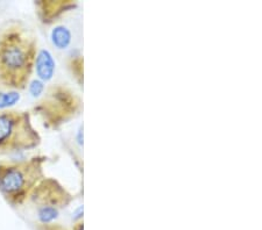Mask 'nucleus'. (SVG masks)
Returning <instances> with one entry per match:
<instances>
[{
    "instance_id": "nucleus-1",
    "label": "nucleus",
    "mask_w": 262,
    "mask_h": 230,
    "mask_svg": "<svg viewBox=\"0 0 262 230\" xmlns=\"http://www.w3.org/2000/svg\"><path fill=\"white\" fill-rule=\"evenodd\" d=\"M34 58V45L21 33L11 31L0 39V74L15 86L28 78Z\"/></svg>"
},
{
    "instance_id": "nucleus-6",
    "label": "nucleus",
    "mask_w": 262,
    "mask_h": 230,
    "mask_svg": "<svg viewBox=\"0 0 262 230\" xmlns=\"http://www.w3.org/2000/svg\"><path fill=\"white\" fill-rule=\"evenodd\" d=\"M58 216L57 208L53 206H43L37 212V217H39L40 222L42 223H51L54 220H56Z\"/></svg>"
},
{
    "instance_id": "nucleus-4",
    "label": "nucleus",
    "mask_w": 262,
    "mask_h": 230,
    "mask_svg": "<svg viewBox=\"0 0 262 230\" xmlns=\"http://www.w3.org/2000/svg\"><path fill=\"white\" fill-rule=\"evenodd\" d=\"M36 74L41 82L51 81L55 72V61L48 50L42 49L37 54L35 60Z\"/></svg>"
},
{
    "instance_id": "nucleus-3",
    "label": "nucleus",
    "mask_w": 262,
    "mask_h": 230,
    "mask_svg": "<svg viewBox=\"0 0 262 230\" xmlns=\"http://www.w3.org/2000/svg\"><path fill=\"white\" fill-rule=\"evenodd\" d=\"M32 173L25 166H10L0 171V190L7 196L15 198L31 185Z\"/></svg>"
},
{
    "instance_id": "nucleus-2",
    "label": "nucleus",
    "mask_w": 262,
    "mask_h": 230,
    "mask_svg": "<svg viewBox=\"0 0 262 230\" xmlns=\"http://www.w3.org/2000/svg\"><path fill=\"white\" fill-rule=\"evenodd\" d=\"M26 118L18 113L0 114V149L18 148L23 144L22 133H31Z\"/></svg>"
},
{
    "instance_id": "nucleus-8",
    "label": "nucleus",
    "mask_w": 262,
    "mask_h": 230,
    "mask_svg": "<svg viewBox=\"0 0 262 230\" xmlns=\"http://www.w3.org/2000/svg\"><path fill=\"white\" fill-rule=\"evenodd\" d=\"M43 90H44V84L43 82H41L40 79H35V81H33L31 83V85H29V93H31L34 98L40 97V95L42 94Z\"/></svg>"
},
{
    "instance_id": "nucleus-9",
    "label": "nucleus",
    "mask_w": 262,
    "mask_h": 230,
    "mask_svg": "<svg viewBox=\"0 0 262 230\" xmlns=\"http://www.w3.org/2000/svg\"><path fill=\"white\" fill-rule=\"evenodd\" d=\"M78 143L81 145L83 144V127H81L80 132H78Z\"/></svg>"
},
{
    "instance_id": "nucleus-10",
    "label": "nucleus",
    "mask_w": 262,
    "mask_h": 230,
    "mask_svg": "<svg viewBox=\"0 0 262 230\" xmlns=\"http://www.w3.org/2000/svg\"><path fill=\"white\" fill-rule=\"evenodd\" d=\"M83 229H84V228H83V224H82V223H80V224L77 225L76 229H75V230H83Z\"/></svg>"
},
{
    "instance_id": "nucleus-5",
    "label": "nucleus",
    "mask_w": 262,
    "mask_h": 230,
    "mask_svg": "<svg viewBox=\"0 0 262 230\" xmlns=\"http://www.w3.org/2000/svg\"><path fill=\"white\" fill-rule=\"evenodd\" d=\"M52 42L57 49H66L72 43V32L64 26H56L52 31Z\"/></svg>"
},
{
    "instance_id": "nucleus-7",
    "label": "nucleus",
    "mask_w": 262,
    "mask_h": 230,
    "mask_svg": "<svg viewBox=\"0 0 262 230\" xmlns=\"http://www.w3.org/2000/svg\"><path fill=\"white\" fill-rule=\"evenodd\" d=\"M20 100V94L16 91H11L7 93H2L0 92V110L2 108H7L14 105Z\"/></svg>"
}]
</instances>
